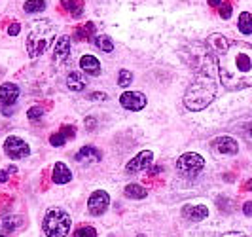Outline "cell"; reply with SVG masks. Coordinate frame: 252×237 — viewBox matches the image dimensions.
<instances>
[{
  "label": "cell",
  "mask_w": 252,
  "mask_h": 237,
  "mask_svg": "<svg viewBox=\"0 0 252 237\" xmlns=\"http://www.w3.org/2000/svg\"><path fill=\"white\" fill-rule=\"evenodd\" d=\"M209 50L218 65L222 86L229 91L252 86V46L241 40H229L222 34L209 38Z\"/></svg>",
  "instance_id": "6da1fadb"
},
{
  "label": "cell",
  "mask_w": 252,
  "mask_h": 237,
  "mask_svg": "<svg viewBox=\"0 0 252 237\" xmlns=\"http://www.w3.org/2000/svg\"><path fill=\"white\" fill-rule=\"evenodd\" d=\"M218 70V65L213 53H209L205 57L203 65L197 68L195 80L191 82V86L186 89L184 95V104L191 112H199L203 108H207L216 95V76L215 72Z\"/></svg>",
  "instance_id": "7a4b0ae2"
},
{
  "label": "cell",
  "mask_w": 252,
  "mask_h": 237,
  "mask_svg": "<svg viewBox=\"0 0 252 237\" xmlns=\"http://www.w3.org/2000/svg\"><path fill=\"white\" fill-rule=\"evenodd\" d=\"M57 27L51 23L50 19H36L29 29L27 34V53L31 57H40L44 51L48 50L55 38Z\"/></svg>",
  "instance_id": "3957f363"
},
{
  "label": "cell",
  "mask_w": 252,
  "mask_h": 237,
  "mask_svg": "<svg viewBox=\"0 0 252 237\" xmlns=\"http://www.w3.org/2000/svg\"><path fill=\"white\" fill-rule=\"evenodd\" d=\"M42 228L48 237H66L70 232V214L64 209L53 207L44 214Z\"/></svg>",
  "instance_id": "277c9868"
},
{
  "label": "cell",
  "mask_w": 252,
  "mask_h": 237,
  "mask_svg": "<svg viewBox=\"0 0 252 237\" xmlns=\"http://www.w3.org/2000/svg\"><path fill=\"white\" fill-rule=\"evenodd\" d=\"M203 167H205V160H203V156L195 154V152H186V154H182L177 162L178 173L182 176H186V178L197 176L203 171Z\"/></svg>",
  "instance_id": "5b68a950"
},
{
  "label": "cell",
  "mask_w": 252,
  "mask_h": 237,
  "mask_svg": "<svg viewBox=\"0 0 252 237\" xmlns=\"http://www.w3.org/2000/svg\"><path fill=\"white\" fill-rule=\"evenodd\" d=\"M110 207V196L104 190H95L88 200V211L93 216H101Z\"/></svg>",
  "instance_id": "8992f818"
},
{
  "label": "cell",
  "mask_w": 252,
  "mask_h": 237,
  "mask_svg": "<svg viewBox=\"0 0 252 237\" xmlns=\"http://www.w3.org/2000/svg\"><path fill=\"white\" fill-rule=\"evenodd\" d=\"M4 152L12 160H23V158H27L31 154V148H29V144H27L23 138L8 137L4 140Z\"/></svg>",
  "instance_id": "52a82bcc"
},
{
  "label": "cell",
  "mask_w": 252,
  "mask_h": 237,
  "mask_svg": "<svg viewBox=\"0 0 252 237\" xmlns=\"http://www.w3.org/2000/svg\"><path fill=\"white\" fill-rule=\"evenodd\" d=\"M120 104L131 112H139L146 106V97L140 91H126L120 95Z\"/></svg>",
  "instance_id": "ba28073f"
},
{
  "label": "cell",
  "mask_w": 252,
  "mask_h": 237,
  "mask_svg": "<svg viewBox=\"0 0 252 237\" xmlns=\"http://www.w3.org/2000/svg\"><path fill=\"white\" fill-rule=\"evenodd\" d=\"M152 162H154V154H152L150 150H142L139 152L131 162L127 163L126 171L127 173H139V171H146V169H150L152 167Z\"/></svg>",
  "instance_id": "9c48e42d"
},
{
  "label": "cell",
  "mask_w": 252,
  "mask_h": 237,
  "mask_svg": "<svg viewBox=\"0 0 252 237\" xmlns=\"http://www.w3.org/2000/svg\"><path fill=\"white\" fill-rule=\"evenodd\" d=\"M211 148L222 156H235L239 152V144L233 137H218L211 142Z\"/></svg>",
  "instance_id": "30bf717a"
},
{
  "label": "cell",
  "mask_w": 252,
  "mask_h": 237,
  "mask_svg": "<svg viewBox=\"0 0 252 237\" xmlns=\"http://www.w3.org/2000/svg\"><path fill=\"white\" fill-rule=\"evenodd\" d=\"M68 55H70V36H63L57 38V42H55V48H53V63H57V65H63L66 59H68Z\"/></svg>",
  "instance_id": "8fae6325"
},
{
  "label": "cell",
  "mask_w": 252,
  "mask_h": 237,
  "mask_svg": "<svg viewBox=\"0 0 252 237\" xmlns=\"http://www.w3.org/2000/svg\"><path fill=\"white\" fill-rule=\"evenodd\" d=\"M19 99V88L15 84H2L0 86V104L2 106H13V102Z\"/></svg>",
  "instance_id": "7c38bea8"
},
{
  "label": "cell",
  "mask_w": 252,
  "mask_h": 237,
  "mask_svg": "<svg viewBox=\"0 0 252 237\" xmlns=\"http://www.w3.org/2000/svg\"><path fill=\"white\" fill-rule=\"evenodd\" d=\"M182 216L191 222H201L209 216V209L205 205H184L182 207Z\"/></svg>",
  "instance_id": "4fadbf2b"
},
{
  "label": "cell",
  "mask_w": 252,
  "mask_h": 237,
  "mask_svg": "<svg viewBox=\"0 0 252 237\" xmlns=\"http://www.w3.org/2000/svg\"><path fill=\"white\" fill-rule=\"evenodd\" d=\"M80 67H82V70L89 76L101 74V63H99V59H97L95 55H84V57L80 59Z\"/></svg>",
  "instance_id": "5bb4252c"
},
{
  "label": "cell",
  "mask_w": 252,
  "mask_h": 237,
  "mask_svg": "<svg viewBox=\"0 0 252 237\" xmlns=\"http://www.w3.org/2000/svg\"><path fill=\"white\" fill-rule=\"evenodd\" d=\"M51 178H53L55 184H68L72 180V173H70V169L64 163L59 162L53 165V175H51Z\"/></svg>",
  "instance_id": "9a60e30c"
},
{
  "label": "cell",
  "mask_w": 252,
  "mask_h": 237,
  "mask_svg": "<svg viewBox=\"0 0 252 237\" xmlns=\"http://www.w3.org/2000/svg\"><path fill=\"white\" fill-rule=\"evenodd\" d=\"M66 86L70 91H84L86 86H88V78L82 74V72H70L66 76Z\"/></svg>",
  "instance_id": "2e32d148"
},
{
  "label": "cell",
  "mask_w": 252,
  "mask_h": 237,
  "mask_svg": "<svg viewBox=\"0 0 252 237\" xmlns=\"http://www.w3.org/2000/svg\"><path fill=\"white\" fill-rule=\"evenodd\" d=\"M102 154L101 150H97L95 146H84L76 154V160L78 162H86V160H91V162H101Z\"/></svg>",
  "instance_id": "e0dca14e"
},
{
  "label": "cell",
  "mask_w": 252,
  "mask_h": 237,
  "mask_svg": "<svg viewBox=\"0 0 252 237\" xmlns=\"http://www.w3.org/2000/svg\"><path fill=\"white\" fill-rule=\"evenodd\" d=\"M61 6L66 13H70L72 17H80L84 13V2L82 0H61Z\"/></svg>",
  "instance_id": "ac0fdd59"
},
{
  "label": "cell",
  "mask_w": 252,
  "mask_h": 237,
  "mask_svg": "<svg viewBox=\"0 0 252 237\" xmlns=\"http://www.w3.org/2000/svg\"><path fill=\"white\" fill-rule=\"evenodd\" d=\"M124 194H126V198H129V200H144L148 196V190L142 188L140 184H127Z\"/></svg>",
  "instance_id": "d6986e66"
},
{
  "label": "cell",
  "mask_w": 252,
  "mask_h": 237,
  "mask_svg": "<svg viewBox=\"0 0 252 237\" xmlns=\"http://www.w3.org/2000/svg\"><path fill=\"white\" fill-rule=\"evenodd\" d=\"M237 27H239V31L243 33V34H252V15H251V13H249V12L241 13Z\"/></svg>",
  "instance_id": "ffe728a7"
},
{
  "label": "cell",
  "mask_w": 252,
  "mask_h": 237,
  "mask_svg": "<svg viewBox=\"0 0 252 237\" xmlns=\"http://www.w3.org/2000/svg\"><path fill=\"white\" fill-rule=\"evenodd\" d=\"M95 46L99 48L101 51H104V53H110V51L114 50V42L110 36H104V34H99V36L95 38Z\"/></svg>",
  "instance_id": "44dd1931"
},
{
  "label": "cell",
  "mask_w": 252,
  "mask_h": 237,
  "mask_svg": "<svg viewBox=\"0 0 252 237\" xmlns=\"http://www.w3.org/2000/svg\"><path fill=\"white\" fill-rule=\"evenodd\" d=\"M93 33H95V25L93 23H86L84 27H78L74 31V40H88Z\"/></svg>",
  "instance_id": "7402d4cb"
},
{
  "label": "cell",
  "mask_w": 252,
  "mask_h": 237,
  "mask_svg": "<svg viewBox=\"0 0 252 237\" xmlns=\"http://www.w3.org/2000/svg\"><path fill=\"white\" fill-rule=\"evenodd\" d=\"M23 10L27 13H38V12H44L46 10V2L44 0H27Z\"/></svg>",
  "instance_id": "603a6c76"
},
{
  "label": "cell",
  "mask_w": 252,
  "mask_h": 237,
  "mask_svg": "<svg viewBox=\"0 0 252 237\" xmlns=\"http://www.w3.org/2000/svg\"><path fill=\"white\" fill-rule=\"evenodd\" d=\"M131 82H133V72L131 70H120V74H118V84L122 86V88H127V86H131Z\"/></svg>",
  "instance_id": "cb8c5ba5"
},
{
  "label": "cell",
  "mask_w": 252,
  "mask_h": 237,
  "mask_svg": "<svg viewBox=\"0 0 252 237\" xmlns=\"http://www.w3.org/2000/svg\"><path fill=\"white\" fill-rule=\"evenodd\" d=\"M74 237H97V230L93 226H80L74 232Z\"/></svg>",
  "instance_id": "d4e9b609"
},
{
  "label": "cell",
  "mask_w": 252,
  "mask_h": 237,
  "mask_svg": "<svg viewBox=\"0 0 252 237\" xmlns=\"http://www.w3.org/2000/svg\"><path fill=\"white\" fill-rule=\"evenodd\" d=\"M68 138L64 137L63 131H59V133H53L50 137V144L51 146H64V142H66Z\"/></svg>",
  "instance_id": "484cf974"
},
{
  "label": "cell",
  "mask_w": 252,
  "mask_h": 237,
  "mask_svg": "<svg viewBox=\"0 0 252 237\" xmlns=\"http://www.w3.org/2000/svg\"><path fill=\"white\" fill-rule=\"evenodd\" d=\"M27 116H29V120H40L44 116V108L42 106H32V108H29Z\"/></svg>",
  "instance_id": "4316f807"
},
{
  "label": "cell",
  "mask_w": 252,
  "mask_h": 237,
  "mask_svg": "<svg viewBox=\"0 0 252 237\" xmlns=\"http://www.w3.org/2000/svg\"><path fill=\"white\" fill-rule=\"evenodd\" d=\"M231 12H233V10H231V4H222V6H220V17H222V19H229V17H231Z\"/></svg>",
  "instance_id": "83f0119b"
},
{
  "label": "cell",
  "mask_w": 252,
  "mask_h": 237,
  "mask_svg": "<svg viewBox=\"0 0 252 237\" xmlns=\"http://www.w3.org/2000/svg\"><path fill=\"white\" fill-rule=\"evenodd\" d=\"M19 224V220L17 218H12V216H8L6 220H4V228L8 230V232H13V228Z\"/></svg>",
  "instance_id": "f1b7e54d"
},
{
  "label": "cell",
  "mask_w": 252,
  "mask_h": 237,
  "mask_svg": "<svg viewBox=\"0 0 252 237\" xmlns=\"http://www.w3.org/2000/svg\"><path fill=\"white\" fill-rule=\"evenodd\" d=\"M61 131L64 133V137H66V138H72L76 135V127H74V125H64Z\"/></svg>",
  "instance_id": "f546056e"
},
{
  "label": "cell",
  "mask_w": 252,
  "mask_h": 237,
  "mask_svg": "<svg viewBox=\"0 0 252 237\" xmlns=\"http://www.w3.org/2000/svg\"><path fill=\"white\" fill-rule=\"evenodd\" d=\"M19 31H21V25H19V23H15V21L8 27V34H10V36H17V34H19Z\"/></svg>",
  "instance_id": "4dcf8cb0"
},
{
  "label": "cell",
  "mask_w": 252,
  "mask_h": 237,
  "mask_svg": "<svg viewBox=\"0 0 252 237\" xmlns=\"http://www.w3.org/2000/svg\"><path fill=\"white\" fill-rule=\"evenodd\" d=\"M89 99L91 101H102V99H106V95L101 93V91H95V93H89Z\"/></svg>",
  "instance_id": "1f68e13d"
},
{
  "label": "cell",
  "mask_w": 252,
  "mask_h": 237,
  "mask_svg": "<svg viewBox=\"0 0 252 237\" xmlns=\"http://www.w3.org/2000/svg\"><path fill=\"white\" fill-rule=\"evenodd\" d=\"M243 212H245L247 216H252V201H247V203L243 205Z\"/></svg>",
  "instance_id": "d6a6232c"
},
{
  "label": "cell",
  "mask_w": 252,
  "mask_h": 237,
  "mask_svg": "<svg viewBox=\"0 0 252 237\" xmlns=\"http://www.w3.org/2000/svg\"><path fill=\"white\" fill-rule=\"evenodd\" d=\"M86 127L93 131V129L97 127V122H95V118H86Z\"/></svg>",
  "instance_id": "836d02e7"
},
{
  "label": "cell",
  "mask_w": 252,
  "mask_h": 237,
  "mask_svg": "<svg viewBox=\"0 0 252 237\" xmlns=\"http://www.w3.org/2000/svg\"><path fill=\"white\" fill-rule=\"evenodd\" d=\"M158 173H161V167H150V169H148V175L150 176L158 175Z\"/></svg>",
  "instance_id": "e575fe53"
},
{
  "label": "cell",
  "mask_w": 252,
  "mask_h": 237,
  "mask_svg": "<svg viewBox=\"0 0 252 237\" xmlns=\"http://www.w3.org/2000/svg\"><path fill=\"white\" fill-rule=\"evenodd\" d=\"M209 6L211 8H220L222 6V0H209Z\"/></svg>",
  "instance_id": "d590c367"
},
{
  "label": "cell",
  "mask_w": 252,
  "mask_h": 237,
  "mask_svg": "<svg viewBox=\"0 0 252 237\" xmlns=\"http://www.w3.org/2000/svg\"><path fill=\"white\" fill-rule=\"evenodd\" d=\"M224 237H249V236H245V234H241V232H229V234H226Z\"/></svg>",
  "instance_id": "8d00e7d4"
},
{
  "label": "cell",
  "mask_w": 252,
  "mask_h": 237,
  "mask_svg": "<svg viewBox=\"0 0 252 237\" xmlns=\"http://www.w3.org/2000/svg\"><path fill=\"white\" fill-rule=\"evenodd\" d=\"M8 175H10L8 169H6V171H0V182H6V180H8Z\"/></svg>",
  "instance_id": "74e56055"
},
{
  "label": "cell",
  "mask_w": 252,
  "mask_h": 237,
  "mask_svg": "<svg viewBox=\"0 0 252 237\" xmlns=\"http://www.w3.org/2000/svg\"><path fill=\"white\" fill-rule=\"evenodd\" d=\"M2 112H4V116H12L13 108L12 106H4V108H2Z\"/></svg>",
  "instance_id": "f35d334b"
},
{
  "label": "cell",
  "mask_w": 252,
  "mask_h": 237,
  "mask_svg": "<svg viewBox=\"0 0 252 237\" xmlns=\"http://www.w3.org/2000/svg\"><path fill=\"white\" fill-rule=\"evenodd\" d=\"M8 173H17V167H15V165H10V167H8Z\"/></svg>",
  "instance_id": "ab89813d"
},
{
  "label": "cell",
  "mask_w": 252,
  "mask_h": 237,
  "mask_svg": "<svg viewBox=\"0 0 252 237\" xmlns=\"http://www.w3.org/2000/svg\"><path fill=\"white\" fill-rule=\"evenodd\" d=\"M245 190H252V180H249V182L245 184Z\"/></svg>",
  "instance_id": "60d3db41"
},
{
  "label": "cell",
  "mask_w": 252,
  "mask_h": 237,
  "mask_svg": "<svg viewBox=\"0 0 252 237\" xmlns=\"http://www.w3.org/2000/svg\"><path fill=\"white\" fill-rule=\"evenodd\" d=\"M137 237H146V236H142V234H139V236H137Z\"/></svg>",
  "instance_id": "b9f144b4"
},
{
  "label": "cell",
  "mask_w": 252,
  "mask_h": 237,
  "mask_svg": "<svg viewBox=\"0 0 252 237\" xmlns=\"http://www.w3.org/2000/svg\"><path fill=\"white\" fill-rule=\"evenodd\" d=\"M0 237H4V236H0Z\"/></svg>",
  "instance_id": "7bdbcfd3"
}]
</instances>
